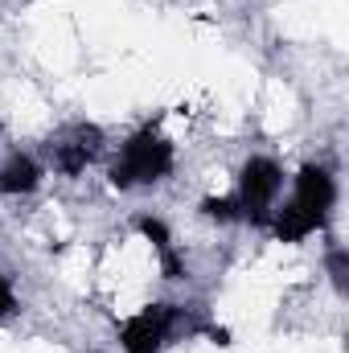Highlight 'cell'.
<instances>
[{
	"mask_svg": "<svg viewBox=\"0 0 349 353\" xmlns=\"http://www.w3.org/2000/svg\"><path fill=\"white\" fill-rule=\"evenodd\" d=\"M325 275L333 279V288L337 292H346V275H349V251L341 243H329V251H325Z\"/></svg>",
	"mask_w": 349,
	"mask_h": 353,
	"instance_id": "obj_6",
	"label": "cell"
},
{
	"mask_svg": "<svg viewBox=\"0 0 349 353\" xmlns=\"http://www.w3.org/2000/svg\"><path fill=\"white\" fill-rule=\"evenodd\" d=\"M17 312H21V296H17V283H12V275L0 267V325H8Z\"/></svg>",
	"mask_w": 349,
	"mask_h": 353,
	"instance_id": "obj_7",
	"label": "cell"
},
{
	"mask_svg": "<svg viewBox=\"0 0 349 353\" xmlns=\"http://www.w3.org/2000/svg\"><path fill=\"white\" fill-rule=\"evenodd\" d=\"M173 169H177V144L161 132V123H144L107 152L103 176H107L111 189L136 193V189H152V185L169 181Z\"/></svg>",
	"mask_w": 349,
	"mask_h": 353,
	"instance_id": "obj_2",
	"label": "cell"
},
{
	"mask_svg": "<svg viewBox=\"0 0 349 353\" xmlns=\"http://www.w3.org/2000/svg\"><path fill=\"white\" fill-rule=\"evenodd\" d=\"M337 173L325 161H304L296 173H288V189L271 210L267 234L283 247H300L312 234H325L337 210Z\"/></svg>",
	"mask_w": 349,
	"mask_h": 353,
	"instance_id": "obj_1",
	"label": "cell"
},
{
	"mask_svg": "<svg viewBox=\"0 0 349 353\" xmlns=\"http://www.w3.org/2000/svg\"><path fill=\"white\" fill-rule=\"evenodd\" d=\"M103 157H107V132L99 123H90V119L62 123L58 132H50V140L41 148L46 173H58V176H66V181L87 176Z\"/></svg>",
	"mask_w": 349,
	"mask_h": 353,
	"instance_id": "obj_4",
	"label": "cell"
},
{
	"mask_svg": "<svg viewBox=\"0 0 349 353\" xmlns=\"http://www.w3.org/2000/svg\"><path fill=\"white\" fill-rule=\"evenodd\" d=\"M288 189V169L279 157L271 152H251L243 165H239V176H235V201H239V218L243 226H255V230H267L271 222V210L275 201L283 197Z\"/></svg>",
	"mask_w": 349,
	"mask_h": 353,
	"instance_id": "obj_3",
	"label": "cell"
},
{
	"mask_svg": "<svg viewBox=\"0 0 349 353\" xmlns=\"http://www.w3.org/2000/svg\"><path fill=\"white\" fill-rule=\"evenodd\" d=\"M46 165H41V157L37 152H25V148H8L4 157H0V197H12V201H21V197H33L41 185H46Z\"/></svg>",
	"mask_w": 349,
	"mask_h": 353,
	"instance_id": "obj_5",
	"label": "cell"
}]
</instances>
